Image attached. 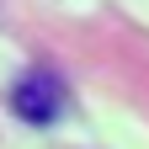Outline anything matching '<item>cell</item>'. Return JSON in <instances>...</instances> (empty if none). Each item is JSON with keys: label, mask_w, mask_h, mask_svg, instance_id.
<instances>
[{"label": "cell", "mask_w": 149, "mask_h": 149, "mask_svg": "<svg viewBox=\"0 0 149 149\" xmlns=\"http://www.w3.org/2000/svg\"><path fill=\"white\" fill-rule=\"evenodd\" d=\"M11 107L22 112L27 123H53V117L64 112V80H59L53 69H32V74H22V80H16Z\"/></svg>", "instance_id": "6da1fadb"}]
</instances>
